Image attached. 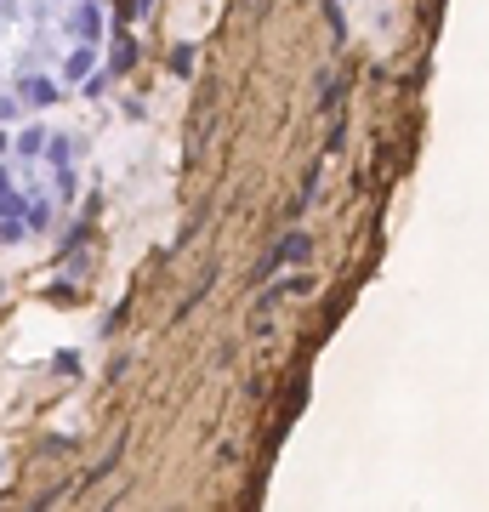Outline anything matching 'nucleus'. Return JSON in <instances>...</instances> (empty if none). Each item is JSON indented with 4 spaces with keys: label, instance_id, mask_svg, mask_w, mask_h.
<instances>
[{
    "label": "nucleus",
    "instance_id": "1",
    "mask_svg": "<svg viewBox=\"0 0 489 512\" xmlns=\"http://www.w3.org/2000/svg\"><path fill=\"white\" fill-rule=\"evenodd\" d=\"M109 46V0H0V126L46 120Z\"/></svg>",
    "mask_w": 489,
    "mask_h": 512
},
{
    "label": "nucleus",
    "instance_id": "2",
    "mask_svg": "<svg viewBox=\"0 0 489 512\" xmlns=\"http://www.w3.org/2000/svg\"><path fill=\"white\" fill-rule=\"evenodd\" d=\"M12 148H0V245L29 251L69 217L80 194V137L40 120H23Z\"/></svg>",
    "mask_w": 489,
    "mask_h": 512
}]
</instances>
